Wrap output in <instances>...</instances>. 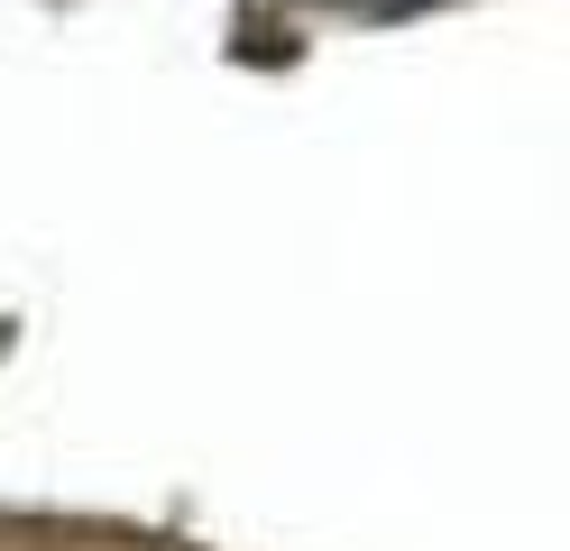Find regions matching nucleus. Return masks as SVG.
<instances>
[{
    "mask_svg": "<svg viewBox=\"0 0 570 551\" xmlns=\"http://www.w3.org/2000/svg\"><path fill=\"white\" fill-rule=\"evenodd\" d=\"M350 10H368V19H405V10H433V0H350Z\"/></svg>",
    "mask_w": 570,
    "mask_h": 551,
    "instance_id": "obj_1",
    "label": "nucleus"
}]
</instances>
